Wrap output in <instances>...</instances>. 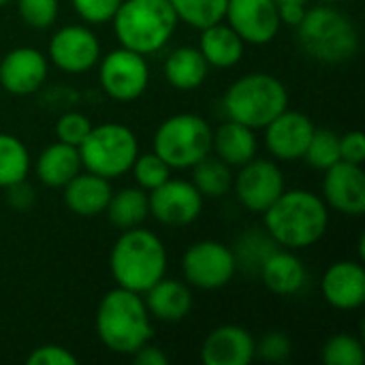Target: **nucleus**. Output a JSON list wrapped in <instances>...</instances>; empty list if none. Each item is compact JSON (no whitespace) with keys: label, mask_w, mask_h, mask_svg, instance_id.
Returning <instances> with one entry per match:
<instances>
[{"label":"nucleus","mask_w":365,"mask_h":365,"mask_svg":"<svg viewBox=\"0 0 365 365\" xmlns=\"http://www.w3.org/2000/svg\"><path fill=\"white\" fill-rule=\"evenodd\" d=\"M49 60L64 73H86L101 60V43L86 26H64L49 41Z\"/></svg>","instance_id":"nucleus-14"},{"label":"nucleus","mask_w":365,"mask_h":365,"mask_svg":"<svg viewBox=\"0 0 365 365\" xmlns=\"http://www.w3.org/2000/svg\"><path fill=\"white\" fill-rule=\"evenodd\" d=\"M323 201L346 216L365 214V175L361 165L338 160L325 169Z\"/></svg>","instance_id":"nucleus-15"},{"label":"nucleus","mask_w":365,"mask_h":365,"mask_svg":"<svg viewBox=\"0 0 365 365\" xmlns=\"http://www.w3.org/2000/svg\"><path fill=\"white\" fill-rule=\"evenodd\" d=\"M306 15V4H299V2H278V17L282 24L291 26V28H297L299 21L304 19Z\"/></svg>","instance_id":"nucleus-43"},{"label":"nucleus","mask_w":365,"mask_h":365,"mask_svg":"<svg viewBox=\"0 0 365 365\" xmlns=\"http://www.w3.org/2000/svg\"><path fill=\"white\" fill-rule=\"evenodd\" d=\"M261 280L276 295H295L306 287L308 272L302 259L289 248H276L261 263Z\"/></svg>","instance_id":"nucleus-20"},{"label":"nucleus","mask_w":365,"mask_h":365,"mask_svg":"<svg viewBox=\"0 0 365 365\" xmlns=\"http://www.w3.org/2000/svg\"><path fill=\"white\" fill-rule=\"evenodd\" d=\"M244 47L246 43L242 41V36L229 24H225V19L201 30L199 51L203 53L205 62L214 68L235 66L244 56Z\"/></svg>","instance_id":"nucleus-24"},{"label":"nucleus","mask_w":365,"mask_h":365,"mask_svg":"<svg viewBox=\"0 0 365 365\" xmlns=\"http://www.w3.org/2000/svg\"><path fill=\"white\" fill-rule=\"evenodd\" d=\"M105 214H107L109 222L120 231L139 227L150 216L148 192L143 188H139V186L122 188L118 192H111L109 203L105 207Z\"/></svg>","instance_id":"nucleus-27"},{"label":"nucleus","mask_w":365,"mask_h":365,"mask_svg":"<svg viewBox=\"0 0 365 365\" xmlns=\"http://www.w3.org/2000/svg\"><path fill=\"white\" fill-rule=\"evenodd\" d=\"M6 2H11V0H0V6H4Z\"/></svg>","instance_id":"nucleus-45"},{"label":"nucleus","mask_w":365,"mask_h":365,"mask_svg":"<svg viewBox=\"0 0 365 365\" xmlns=\"http://www.w3.org/2000/svg\"><path fill=\"white\" fill-rule=\"evenodd\" d=\"M190 169H192V184L203 197L218 199V197L227 195L233 186L231 167L227 163H222L218 156L210 154Z\"/></svg>","instance_id":"nucleus-28"},{"label":"nucleus","mask_w":365,"mask_h":365,"mask_svg":"<svg viewBox=\"0 0 365 365\" xmlns=\"http://www.w3.org/2000/svg\"><path fill=\"white\" fill-rule=\"evenodd\" d=\"M143 304L150 317L163 323H178L192 310V293L184 282L160 278L154 287L143 293Z\"/></svg>","instance_id":"nucleus-22"},{"label":"nucleus","mask_w":365,"mask_h":365,"mask_svg":"<svg viewBox=\"0 0 365 365\" xmlns=\"http://www.w3.org/2000/svg\"><path fill=\"white\" fill-rule=\"evenodd\" d=\"M229 0H169L178 21L203 30L225 19Z\"/></svg>","instance_id":"nucleus-30"},{"label":"nucleus","mask_w":365,"mask_h":365,"mask_svg":"<svg viewBox=\"0 0 365 365\" xmlns=\"http://www.w3.org/2000/svg\"><path fill=\"white\" fill-rule=\"evenodd\" d=\"M36 178L49 186V188H64L79 171H81V158L79 150L68 143H51L47 145L34 165Z\"/></svg>","instance_id":"nucleus-23"},{"label":"nucleus","mask_w":365,"mask_h":365,"mask_svg":"<svg viewBox=\"0 0 365 365\" xmlns=\"http://www.w3.org/2000/svg\"><path fill=\"white\" fill-rule=\"evenodd\" d=\"M71 2H73L75 13L83 21L94 24V26L111 21L118 6L122 4V0H71Z\"/></svg>","instance_id":"nucleus-38"},{"label":"nucleus","mask_w":365,"mask_h":365,"mask_svg":"<svg viewBox=\"0 0 365 365\" xmlns=\"http://www.w3.org/2000/svg\"><path fill=\"white\" fill-rule=\"evenodd\" d=\"M278 248V244L267 235H261L259 231H250V233H244L240 244H237V250H233L235 255V265L240 263H248V265H257V269H261V263L267 259L269 252H274Z\"/></svg>","instance_id":"nucleus-34"},{"label":"nucleus","mask_w":365,"mask_h":365,"mask_svg":"<svg viewBox=\"0 0 365 365\" xmlns=\"http://www.w3.org/2000/svg\"><path fill=\"white\" fill-rule=\"evenodd\" d=\"M130 357L137 365H169V357L163 353V349H158L150 342H145L141 349H137Z\"/></svg>","instance_id":"nucleus-42"},{"label":"nucleus","mask_w":365,"mask_h":365,"mask_svg":"<svg viewBox=\"0 0 365 365\" xmlns=\"http://www.w3.org/2000/svg\"><path fill=\"white\" fill-rule=\"evenodd\" d=\"M293 353L291 338L284 331H269L259 342H255V359L269 364H284Z\"/></svg>","instance_id":"nucleus-36"},{"label":"nucleus","mask_w":365,"mask_h":365,"mask_svg":"<svg viewBox=\"0 0 365 365\" xmlns=\"http://www.w3.org/2000/svg\"><path fill=\"white\" fill-rule=\"evenodd\" d=\"M26 361H28V365H77L79 359L64 346L45 344V346L34 349Z\"/></svg>","instance_id":"nucleus-39"},{"label":"nucleus","mask_w":365,"mask_h":365,"mask_svg":"<svg viewBox=\"0 0 365 365\" xmlns=\"http://www.w3.org/2000/svg\"><path fill=\"white\" fill-rule=\"evenodd\" d=\"M150 216L165 227H186L203 210V195L186 180H167L148 195Z\"/></svg>","instance_id":"nucleus-12"},{"label":"nucleus","mask_w":365,"mask_h":365,"mask_svg":"<svg viewBox=\"0 0 365 365\" xmlns=\"http://www.w3.org/2000/svg\"><path fill=\"white\" fill-rule=\"evenodd\" d=\"M321 357L327 365H364V344L351 334H338L325 342Z\"/></svg>","instance_id":"nucleus-32"},{"label":"nucleus","mask_w":365,"mask_h":365,"mask_svg":"<svg viewBox=\"0 0 365 365\" xmlns=\"http://www.w3.org/2000/svg\"><path fill=\"white\" fill-rule=\"evenodd\" d=\"M81 167L101 178L113 180L130 171L139 143L135 133L118 122L92 126L88 137L79 143Z\"/></svg>","instance_id":"nucleus-8"},{"label":"nucleus","mask_w":365,"mask_h":365,"mask_svg":"<svg viewBox=\"0 0 365 365\" xmlns=\"http://www.w3.org/2000/svg\"><path fill=\"white\" fill-rule=\"evenodd\" d=\"M237 201L255 214H263L282 192H284V173L272 160L252 158L240 167V173L233 180Z\"/></svg>","instance_id":"nucleus-11"},{"label":"nucleus","mask_w":365,"mask_h":365,"mask_svg":"<svg viewBox=\"0 0 365 365\" xmlns=\"http://www.w3.org/2000/svg\"><path fill=\"white\" fill-rule=\"evenodd\" d=\"M17 11L30 28L45 30L58 17V0H17Z\"/></svg>","instance_id":"nucleus-35"},{"label":"nucleus","mask_w":365,"mask_h":365,"mask_svg":"<svg viewBox=\"0 0 365 365\" xmlns=\"http://www.w3.org/2000/svg\"><path fill=\"white\" fill-rule=\"evenodd\" d=\"M312 133L314 124L306 113L284 109L265 126V145L276 158L291 163L304 158Z\"/></svg>","instance_id":"nucleus-17"},{"label":"nucleus","mask_w":365,"mask_h":365,"mask_svg":"<svg viewBox=\"0 0 365 365\" xmlns=\"http://www.w3.org/2000/svg\"><path fill=\"white\" fill-rule=\"evenodd\" d=\"M98 81L103 92L120 103L137 101L150 83V66L145 56L118 47L98 60Z\"/></svg>","instance_id":"nucleus-9"},{"label":"nucleus","mask_w":365,"mask_h":365,"mask_svg":"<svg viewBox=\"0 0 365 365\" xmlns=\"http://www.w3.org/2000/svg\"><path fill=\"white\" fill-rule=\"evenodd\" d=\"M49 73L47 56L34 47L11 49L0 60V86L13 96H28L36 92Z\"/></svg>","instance_id":"nucleus-16"},{"label":"nucleus","mask_w":365,"mask_h":365,"mask_svg":"<svg viewBox=\"0 0 365 365\" xmlns=\"http://www.w3.org/2000/svg\"><path fill=\"white\" fill-rule=\"evenodd\" d=\"M165 79L169 81V86H173L175 90L188 92V90H197L210 71V64L205 62L203 53L195 47H178L175 51H171L165 60Z\"/></svg>","instance_id":"nucleus-26"},{"label":"nucleus","mask_w":365,"mask_h":365,"mask_svg":"<svg viewBox=\"0 0 365 365\" xmlns=\"http://www.w3.org/2000/svg\"><path fill=\"white\" fill-rule=\"evenodd\" d=\"M265 231L289 250L314 246L327 231V203L310 190H284L265 212Z\"/></svg>","instance_id":"nucleus-1"},{"label":"nucleus","mask_w":365,"mask_h":365,"mask_svg":"<svg viewBox=\"0 0 365 365\" xmlns=\"http://www.w3.org/2000/svg\"><path fill=\"white\" fill-rule=\"evenodd\" d=\"M321 293L338 310H357L365 304V269L357 261H338L323 274Z\"/></svg>","instance_id":"nucleus-18"},{"label":"nucleus","mask_w":365,"mask_h":365,"mask_svg":"<svg viewBox=\"0 0 365 365\" xmlns=\"http://www.w3.org/2000/svg\"><path fill=\"white\" fill-rule=\"evenodd\" d=\"M340 158L353 165H361L365 158V137L359 130H351L340 137Z\"/></svg>","instance_id":"nucleus-40"},{"label":"nucleus","mask_w":365,"mask_h":365,"mask_svg":"<svg viewBox=\"0 0 365 365\" xmlns=\"http://www.w3.org/2000/svg\"><path fill=\"white\" fill-rule=\"evenodd\" d=\"M225 19L246 45H267L280 30L276 0H229Z\"/></svg>","instance_id":"nucleus-13"},{"label":"nucleus","mask_w":365,"mask_h":365,"mask_svg":"<svg viewBox=\"0 0 365 365\" xmlns=\"http://www.w3.org/2000/svg\"><path fill=\"white\" fill-rule=\"evenodd\" d=\"M94 325L101 342L118 355H133L154 338L152 317L143 297L122 287L103 295Z\"/></svg>","instance_id":"nucleus-2"},{"label":"nucleus","mask_w":365,"mask_h":365,"mask_svg":"<svg viewBox=\"0 0 365 365\" xmlns=\"http://www.w3.org/2000/svg\"><path fill=\"white\" fill-rule=\"evenodd\" d=\"M276 2H287V0H276ZM289 2H299V4H308L310 0H289Z\"/></svg>","instance_id":"nucleus-44"},{"label":"nucleus","mask_w":365,"mask_h":365,"mask_svg":"<svg viewBox=\"0 0 365 365\" xmlns=\"http://www.w3.org/2000/svg\"><path fill=\"white\" fill-rule=\"evenodd\" d=\"M6 190H9L6 201H9V205L15 207L17 212H26V210L34 203V190H32V186H30L26 180H21V182L9 186Z\"/></svg>","instance_id":"nucleus-41"},{"label":"nucleus","mask_w":365,"mask_h":365,"mask_svg":"<svg viewBox=\"0 0 365 365\" xmlns=\"http://www.w3.org/2000/svg\"><path fill=\"white\" fill-rule=\"evenodd\" d=\"M212 150L229 167H242L257 156L255 130L229 120L212 133Z\"/></svg>","instance_id":"nucleus-25"},{"label":"nucleus","mask_w":365,"mask_h":365,"mask_svg":"<svg viewBox=\"0 0 365 365\" xmlns=\"http://www.w3.org/2000/svg\"><path fill=\"white\" fill-rule=\"evenodd\" d=\"M212 126L197 113H175L154 133V152L171 169H190L212 154Z\"/></svg>","instance_id":"nucleus-7"},{"label":"nucleus","mask_w":365,"mask_h":365,"mask_svg":"<svg viewBox=\"0 0 365 365\" xmlns=\"http://www.w3.org/2000/svg\"><path fill=\"white\" fill-rule=\"evenodd\" d=\"M90 130H92V122L79 111H68V113L60 115L56 122L58 141L75 145V148H79V143L88 137Z\"/></svg>","instance_id":"nucleus-37"},{"label":"nucleus","mask_w":365,"mask_h":365,"mask_svg":"<svg viewBox=\"0 0 365 365\" xmlns=\"http://www.w3.org/2000/svg\"><path fill=\"white\" fill-rule=\"evenodd\" d=\"M130 171L135 175L137 186L143 190H154L156 186H160L163 182H167L171 178V167L156 152L137 154Z\"/></svg>","instance_id":"nucleus-33"},{"label":"nucleus","mask_w":365,"mask_h":365,"mask_svg":"<svg viewBox=\"0 0 365 365\" xmlns=\"http://www.w3.org/2000/svg\"><path fill=\"white\" fill-rule=\"evenodd\" d=\"M109 269L118 287L143 295L167 274V250L148 229H126L109 255Z\"/></svg>","instance_id":"nucleus-3"},{"label":"nucleus","mask_w":365,"mask_h":365,"mask_svg":"<svg viewBox=\"0 0 365 365\" xmlns=\"http://www.w3.org/2000/svg\"><path fill=\"white\" fill-rule=\"evenodd\" d=\"M111 184L107 178H101L96 173H77L66 186H64V205L83 218H92L105 212L109 197H111Z\"/></svg>","instance_id":"nucleus-21"},{"label":"nucleus","mask_w":365,"mask_h":365,"mask_svg":"<svg viewBox=\"0 0 365 365\" xmlns=\"http://www.w3.org/2000/svg\"><path fill=\"white\" fill-rule=\"evenodd\" d=\"M255 359V338L240 325H222L207 334L201 346L205 365H248Z\"/></svg>","instance_id":"nucleus-19"},{"label":"nucleus","mask_w":365,"mask_h":365,"mask_svg":"<svg viewBox=\"0 0 365 365\" xmlns=\"http://www.w3.org/2000/svg\"><path fill=\"white\" fill-rule=\"evenodd\" d=\"M304 158L314 169H321V171L329 169L331 165L342 160L340 158V135H336L329 128H314Z\"/></svg>","instance_id":"nucleus-31"},{"label":"nucleus","mask_w":365,"mask_h":365,"mask_svg":"<svg viewBox=\"0 0 365 365\" xmlns=\"http://www.w3.org/2000/svg\"><path fill=\"white\" fill-rule=\"evenodd\" d=\"M222 105L229 120L259 130L289 109V92L287 86L269 73H248L229 86Z\"/></svg>","instance_id":"nucleus-6"},{"label":"nucleus","mask_w":365,"mask_h":365,"mask_svg":"<svg viewBox=\"0 0 365 365\" xmlns=\"http://www.w3.org/2000/svg\"><path fill=\"white\" fill-rule=\"evenodd\" d=\"M30 171V154L21 139L0 133V188H9L26 180Z\"/></svg>","instance_id":"nucleus-29"},{"label":"nucleus","mask_w":365,"mask_h":365,"mask_svg":"<svg viewBox=\"0 0 365 365\" xmlns=\"http://www.w3.org/2000/svg\"><path fill=\"white\" fill-rule=\"evenodd\" d=\"M237 272L233 250L216 240L192 244L182 257V274L190 287L216 291L227 287Z\"/></svg>","instance_id":"nucleus-10"},{"label":"nucleus","mask_w":365,"mask_h":365,"mask_svg":"<svg viewBox=\"0 0 365 365\" xmlns=\"http://www.w3.org/2000/svg\"><path fill=\"white\" fill-rule=\"evenodd\" d=\"M111 21L120 47L141 56L165 47L178 26L169 0H122Z\"/></svg>","instance_id":"nucleus-5"},{"label":"nucleus","mask_w":365,"mask_h":365,"mask_svg":"<svg viewBox=\"0 0 365 365\" xmlns=\"http://www.w3.org/2000/svg\"><path fill=\"white\" fill-rule=\"evenodd\" d=\"M295 30L302 51L321 64H344L359 49L355 24L334 6L306 9Z\"/></svg>","instance_id":"nucleus-4"}]
</instances>
